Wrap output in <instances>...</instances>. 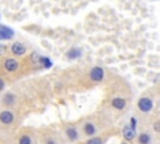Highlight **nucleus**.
Wrapping results in <instances>:
<instances>
[{
  "label": "nucleus",
  "mask_w": 160,
  "mask_h": 144,
  "mask_svg": "<svg viewBox=\"0 0 160 144\" xmlns=\"http://www.w3.org/2000/svg\"><path fill=\"white\" fill-rule=\"evenodd\" d=\"M139 111H141L142 114H149L150 111H152L154 109V101L149 96H141L139 100H138V104H136Z\"/></svg>",
  "instance_id": "nucleus-1"
},
{
  "label": "nucleus",
  "mask_w": 160,
  "mask_h": 144,
  "mask_svg": "<svg viewBox=\"0 0 160 144\" xmlns=\"http://www.w3.org/2000/svg\"><path fill=\"white\" fill-rule=\"evenodd\" d=\"M89 78L94 83H101L105 79V70L101 66H92L89 71Z\"/></svg>",
  "instance_id": "nucleus-2"
},
{
  "label": "nucleus",
  "mask_w": 160,
  "mask_h": 144,
  "mask_svg": "<svg viewBox=\"0 0 160 144\" xmlns=\"http://www.w3.org/2000/svg\"><path fill=\"white\" fill-rule=\"evenodd\" d=\"M2 66H4V69H5L8 73H15V71L19 69L20 64H19V61H18L16 59H14V58H6V59L4 60V63H2Z\"/></svg>",
  "instance_id": "nucleus-3"
},
{
  "label": "nucleus",
  "mask_w": 160,
  "mask_h": 144,
  "mask_svg": "<svg viewBox=\"0 0 160 144\" xmlns=\"http://www.w3.org/2000/svg\"><path fill=\"white\" fill-rule=\"evenodd\" d=\"M10 50H11V53H12L14 55H16V56H22V55H25V53H26V46H25L22 43H20V41H15V43L11 44Z\"/></svg>",
  "instance_id": "nucleus-4"
},
{
  "label": "nucleus",
  "mask_w": 160,
  "mask_h": 144,
  "mask_svg": "<svg viewBox=\"0 0 160 144\" xmlns=\"http://www.w3.org/2000/svg\"><path fill=\"white\" fill-rule=\"evenodd\" d=\"M14 120H15V115H14L12 111H10V110H2L0 113V121L2 124L10 125V124L14 123Z\"/></svg>",
  "instance_id": "nucleus-5"
},
{
  "label": "nucleus",
  "mask_w": 160,
  "mask_h": 144,
  "mask_svg": "<svg viewBox=\"0 0 160 144\" xmlns=\"http://www.w3.org/2000/svg\"><path fill=\"white\" fill-rule=\"evenodd\" d=\"M122 136H124V139H125L126 141H131V140H134L135 136H136V130H134L130 125H125V126L122 128Z\"/></svg>",
  "instance_id": "nucleus-6"
},
{
  "label": "nucleus",
  "mask_w": 160,
  "mask_h": 144,
  "mask_svg": "<svg viewBox=\"0 0 160 144\" xmlns=\"http://www.w3.org/2000/svg\"><path fill=\"white\" fill-rule=\"evenodd\" d=\"M111 106L116 110H124L125 106H126V100L124 98H120V96H116V98H112L111 100Z\"/></svg>",
  "instance_id": "nucleus-7"
},
{
  "label": "nucleus",
  "mask_w": 160,
  "mask_h": 144,
  "mask_svg": "<svg viewBox=\"0 0 160 144\" xmlns=\"http://www.w3.org/2000/svg\"><path fill=\"white\" fill-rule=\"evenodd\" d=\"M82 130L88 136H92L96 133V125L94 123H91V121H86L84 124V126H82Z\"/></svg>",
  "instance_id": "nucleus-8"
},
{
  "label": "nucleus",
  "mask_w": 160,
  "mask_h": 144,
  "mask_svg": "<svg viewBox=\"0 0 160 144\" xmlns=\"http://www.w3.org/2000/svg\"><path fill=\"white\" fill-rule=\"evenodd\" d=\"M14 36V31L11 29H9L5 25H0V40L1 39H11Z\"/></svg>",
  "instance_id": "nucleus-9"
},
{
  "label": "nucleus",
  "mask_w": 160,
  "mask_h": 144,
  "mask_svg": "<svg viewBox=\"0 0 160 144\" xmlns=\"http://www.w3.org/2000/svg\"><path fill=\"white\" fill-rule=\"evenodd\" d=\"M151 140H152L151 134L148 133V131H142V133H140V134L138 135V141H139V144H151Z\"/></svg>",
  "instance_id": "nucleus-10"
},
{
  "label": "nucleus",
  "mask_w": 160,
  "mask_h": 144,
  "mask_svg": "<svg viewBox=\"0 0 160 144\" xmlns=\"http://www.w3.org/2000/svg\"><path fill=\"white\" fill-rule=\"evenodd\" d=\"M65 134H66L68 139L71 140V141H74V140H76V139L79 138V133H78V129H76L75 126H69V128H66Z\"/></svg>",
  "instance_id": "nucleus-11"
},
{
  "label": "nucleus",
  "mask_w": 160,
  "mask_h": 144,
  "mask_svg": "<svg viewBox=\"0 0 160 144\" xmlns=\"http://www.w3.org/2000/svg\"><path fill=\"white\" fill-rule=\"evenodd\" d=\"M81 54H82L81 49H79V48H71L70 50H68L66 56H68V59H71V60H72V59H78V58H80Z\"/></svg>",
  "instance_id": "nucleus-12"
},
{
  "label": "nucleus",
  "mask_w": 160,
  "mask_h": 144,
  "mask_svg": "<svg viewBox=\"0 0 160 144\" xmlns=\"http://www.w3.org/2000/svg\"><path fill=\"white\" fill-rule=\"evenodd\" d=\"M2 103H4L6 106L12 105V104L15 103V95H14L12 93H8V94H5L4 98H2Z\"/></svg>",
  "instance_id": "nucleus-13"
},
{
  "label": "nucleus",
  "mask_w": 160,
  "mask_h": 144,
  "mask_svg": "<svg viewBox=\"0 0 160 144\" xmlns=\"http://www.w3.org/2000/svg\"><path fill=\"white\" fill-rule=\"evenodd\" d=\"M19 144H32V141H31V136L28 135V134L21 135L20 139H19Z\"/></svg>",
  "instance_id": "nucleus-14"
},
{
  "label": "nucleus",
  "mask_w": 160,
  "mask_h": 144,
  "mask_svg": "<svg viewBox=\"0 0 160 144\" xmlns=\"http://www.w3.org/2000/svg\"><path fill=\"white\" fill-rule=\"evenodd\" d=\"M86 144H102V139L99 138V136H94V138H90Z\"/></svg>",
  "instance_id": "nucleus-15"
},
{
  "label": "nucleus",
  "mask_w": 160,
  "mask_h": 144,
  "mask_svg": "<svg viewBox=\"0 0 160 144\" xmlns=\"http://www.w3.org/2000/svg\"><path fill=\"white\" fill-rule=\"evenodd\" d=\"M40 63H41L45 68H50V66H51V61H50V59H49V58H46V56H41Z\"/></svg>",
  "instance_id": "nucleus-16"
},
{
  "label": "nucleus",
  "mask_w": 160,
  "mask_h": 144,
  "mask_svg": "<svg viewBox=\"0 0 160 144\" xmlns=\"http://www.w3.org/2000/svg\"><path fill=\"white\" fill-rule=\"evenodd\" d=\"M40 59H41V55H40V54L32 53V55H31V61H32V63L38 64V63H40Z\"/></svg>",
  "instance_id": "nucleus-17"
},
{
  "label": "nucleus",
  "mask_w": 160,
  "mask_h": 144,
  "mask_svg": "<svg viewBox=\"0 0 160 144\" xmlns=\"http://www.w3.org/2000/svg\"><path fill=\"white\" fill-rule=\"evenodd\" d=\"M134 130H136V128H138V120H136V118L135 116H132L131 119H130V124H129Z\"/></svg>",
  "instance_id": "nucleus-18"
},
{
  "label": "nucleus",
  "mask_w": 160,
  "mask_h": 144,
  "mask_svg": "<svg viewBox=\"0 0 160 144\" xmlns=\"http://www.w3.org/2000/svg\"><path fill=\"white\" fill-rule=\"evenodd\" d=\"M152 129H154V131L160 133V119H159V120H156V121L152 124Z\"/></svg>",
  "instance_id": "nucleus-19"
},
{
  "label": "nucleus",
  "mask_w": 160,
  "mask_h": 144,
  "mask_svg": "<svg viewBox=\"0 0 160 144\" xmlns=\"http://www.w3.org/2000/svg\"><path fill=\"white\" fill-rule=\"evenodd\" d=\"M4 88H5V81H4V79L0 78V91H1Z\"/></svg>",
  "instance_id": "nucleus-20"
},
{
  "label": "nucleus",
  "mask_w": 160,
  "mask_h": 144,
  "mask_svg": "<svg viewBox=\"0 0 160 144\" xmlns=\"http://www.w3.org/2000/svg\"><path fill=\"white\" fill-rule=\"evenodd\" d=\"M46 144H56V143H55V140H54V139H49V140L46 141Z\"/></svg>",
  "instance_id": "nucleus-21"
},
{
  "label": "nucleus",
  "mask_w": 160,
  "mask_h": 144,
  "mask_svg": "<svg viewBox=\"0 0 160 144\" xmlns=\"http://www.w3.org/2000/svg\"><path fill=\"white\" fill-rule=\"evenodd\" d=\"M4 50H5V46H4V45H1V48H0V54H2V53H4Z\"/></svg>",
  "instance_id": "nucleus-22"
},
{
  "label": "nucleus",
  "mask_w": 160,
  "mask_h": 144,
  "mask_svg": "<svg viewBox=\"0 0 160 144\" xmlns=\"http://www.w3.org/2000/svg\"><path fill=\"white\" fill-rule=\"evenodd\" d=\"M120 144H129L128 141H122V143H120Z\"/></svg>",
  "instance_id": "nucleus-23"
}]
</instances>
